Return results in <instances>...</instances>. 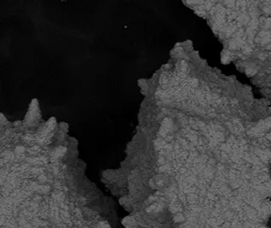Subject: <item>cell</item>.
<instances>
[{
	"mask_svg": "<svg viewBox=\"0 0 271 228\" xmlns=\"http://www.w3.org/2000/svg\"><path fill=\"white\" fill-rule=\"evenodd\" d=\"M16 151H17V152H23V151H24V148H23L22 146H19V147H17Z\"/></svg>",
	"mask_w": 271,
	"mask_h": 228,
	"instance_id": "cell-4",
	"label": "cell"
},
{
	"mask_svg": "<svg viewBox=\"0 0 271 228\" xmlns=\"http://www.w3.org/2000/svg\"><path fill=\"white\" fill-rule=\"evenodd\" d=\"M98 227L99 228H110V225L109 224L108 221H100L98 225Z\"/></svg>",
	"mask_w": 271,
	"mask_h": 228,
	"instance_id": "cell-3",
	"label": "cell"
},
{
	"mask_svg": "<svg viewBox=\"0 0 271 228\" xmlns=\"http://www.w3.org/2000/svg\"><path fill=\"white\" fill-rule=\"evenodd\" d=\"M125 228H137V222L136 219L131 215H127L121 221Z\"/></svg>",
	"mask_w": 271,
	"mask_h": 228,
	"instance_id": "cell-1",
	"label": "cell"
},
{
	"mask_svg": "<svg viewBox=\"0 0 271 228\" xmlns=\"http://www.w3.org/2000/svg\"><path fill=\"white\" fill-rule=\"evenodd\" d=\"M120 203L121 205H123L125 209H131V205L130 204V201L126 199V197H123L120 199Z\"/></svg>",
	"mask_w": 271,
	"mask_h": 228,
	"instance_id": "cell-2",
	"label": "cell"
}]
</instances>
